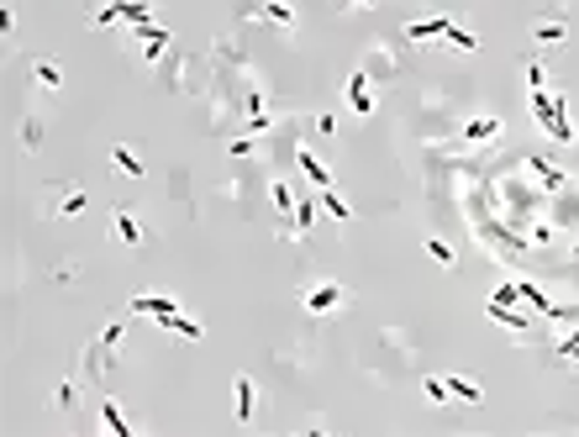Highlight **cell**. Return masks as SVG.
<instances>
[{
	"label": "cell",
	"mask_w": 579,
	"mask_h": 437,
	"mask_svg": "<svg viewBox=\"0 0 579 437\" xmlns=\"http://www.w3.org/2000/svg\"><path fill=\"white\" fill-rule=\"evenodd\" d=\"M158 85L169 95H206L211 90V53L201 59V53H180V48H169L163 63H158Z\"/></svg>",
	"instance_id": "1"
},
{
	"label": "cell",
	"mask_w": 579,
	"mask_h": 437,
	"mask_svg": "<svg viewBox=\"0 0 579 437\" xmlns=\"http://www.w3.org/2000/svg\"><path fill=\"white\" fill-rule=\"evenodd\" d=\"M122 343H126V327H122V321H106V327H100V338L90 343V353L79 358V379H85V385H106L111 358H122Z\"/></svg>",
	"instance_id": "2"
},
{
	"label": "cell",
	"mask_w": 579,
	"mask_h": 437,
	"mask_svg": "<svg viewBox=\"0 0 579 437\" xmlns=\"http://www.w3.org/2000/svg\"><path fill=\"white\" fill-rule=\"evenodd\" d=\"M411 69V48H396V42H369L364 48V74L374 79V85H390V79H400Z\"/></svg>",
	"instance_id": "3"
},
{
	"label": "cell",
	"mask_w": 579,
	"mask_h": 437,
	"mask_svg": "<svg viewBox=\"0 0 579 437\" xmlns=\"http://www.w3.org/2000/svg\"><path fill=\"white\" fill-rule=\"evenodd\" d=\"M85 190L79 185H63V180H42V217L48 221H79L85 211Z\"/></svg>",
	"instance_id": "4"
},
{
	"label": "cell",
	"mask_w": 579,
	"mask_h": 437,
	"mask_svg": "<svg viewBox=\"0 0 579 437\" xmlns=\"http://www.w3.org/2000/svg\"><path fill=\"white\" fill-rule=\"evenodd\" d=\"M238 16L269 32H295V0H238Z\"/></svg>",
	"instance_id": "5"
},
{
	"label": "cell",
	"mask_w": 579,
	"mask_h": 437,
	"mask_svg": "<svg viewBox=\"0 0 579 437\" xmlns=\"http://www.w3.org/2000/svg\"><path fill=\"white\" fill-rule=\"evenodd\" d=\"M301 306H305V316H337L348 306V290L337 280H311V284H301Z\"/></svg>",
	"instance_id": "6"
},
{
	"label": "cell",
	"mask_w": 579,
	"mask_h": 437,
	"mask_svg": "<svg viewBox=\"0 0 579 437\" xmlns=\"http://www.w3.org/2000/svg\"><path fill=\"white\" fill-rule=\"evenodd\" d=\"M532 42L537 48H564L569 42V5H548V16L532 22Z\"/></svg>",
	"instance_id": "7"
},
{
	"label": "cell",
	"mask_w": 579,
	"mask_h": 437,
	"mask_svg": "<svg viewBox=\"0 0 579 437\" xmlns=\"http://www.w3.org/2000/svg\"><path fill=\"white\" fill-rule=\"evenodd\" d=\"M316 217H322V200H295V211H290V221H279V237H290V243H301V237H311V227H316Z\"/></svg>",
	"instance_id": "8"
},
{
	"label": "cell",
	"mask_w": 579,
	"mask_h": 437,
	"mask_svg": "<svg viewBox=\"0 0 579 437\" xmlns=\"http://www.w3.org/2000/svg\"><path fill=\"white\" fill-rule=\"evenodd\" d=\"M111 237L126 243V248H143V243H148V232H143V221H137L132 206H117V211H111Z\"/></svg>",
	"instance_id": "9"
},
{
	"label": "cell",
	"mask_w": 579,
	"mask_h": 437,
	"mask_svg": "<svg viewBox=\"0 0 579 437\" xmlns=\"http://www.w3.org/2000/svg\"><path fill=\"white\" fill-rule=\"evenodd\" d=\"M485 316L490 321H500V327H511L517 338H532V332H537V316L517 311V306H495V301H485Z\"/></svg>",
	"instance_id": "10"
},
{
	"label": "cell",
	"mask_w": 579,
	"mask_h": 437,
	"mask_svg": "<svg viewBox=\"0 0 579 437\" xmlns=\"http://www.w3.org/2000/svg\"><path fill=\"white\" fill-rule=\"evenodd\" d=\"M253 411H258V385L247 375L232 379V416H238V427H247L253 422Z\"/></svg>",
	"instance_id": "11"
},
{
	"label": "cell",
	"mask_w": 579,
	"mask_h": 437,
	"mask_svg": "<svg viewBox=\"0 0 579 437\" xmlns=\"http://www.w3.org/2000/svg\"><path fill=\"white\" fill-rule=\"evenodd\" d=\"M348 106H353L359 116H369V111L379 106V95H374V79H369L364 69H353V74H348Z\"/></svg>",
	"instance_id": "12"
},
{
	"label": "cell",
	"mask_w": 579,
	"mask_h": 437,
	"mask_svg": "<svg viewBox=\"0 0 579 437\" xmlns=\"http://www.w3.org/2000/svg\"><path fill=\"white\" fill-rule=\"evenodd\" d=\"M500 137H506V122H500V116H469V122H463V143H474V148L500 143Z\"/></svg>",
	"instance_id": "13"
},
{
	"label": "cell",
	"mask_w": 579,
	"mask_h": 437,
	"mask_svg": "<svg viewBox=\"0 0 579 437\" xmlns=\"http://www.w3.org/2000/svg\"><path fill=\"white\" fill-rule=\"evenodd\" d=\"M295 169H301L305 180H311V190H332V169H327V163H322V158L311 153V148H295Z\"/></svg>",
	"instance_id": "14"
},
{
	"label": "cell",
	"mask_w": 579,
	"mask_h": 437,
	"mask_svg": "<svg viewBox=\"0 0 579 437\" xmlns=\"http://www.w3.org/2000/svg\"><path fill=\"white\" fill-rule=\"evenodd\" d=\"M132 311H137V316H158V327H163L169 316H180V301H174V295H137V301H132Z\"/></svg>",
	"instance_id": "15"
},
{
	"label": "cell",
	"mask_w": 579,
	"mask_h": 437,
	"mask_svg": "<svg viewBox=\"0 0 579 437\" xmlns=\"http://www.w3.org/2000/svg\"><path fill=\"white\" fill-rule=\"evenodd\" d=\"M448 32H453L448 16H427V22H411V27H406V42H443Z\"/></svg>",
	"instance_id": "16"
},
{
	"label": "cell",
	"mask_w": 579,
	"mask_h": 437,
	"mask_svg": "<svg viewBox=\"0 0 579 437\" xmlns=\"http://www.w3.org/2000/svg\"><path fill=\"white\" fill-rule=\"evenodd\" d=\"M79 385H85L79 375H63L59 379V390H53V411H59V416H74V411H79V401H85V395H79Z\"/></svg>",
	"instance_id": "17"
},
{
	"label": "cell",
	"mask_w": 579,
	"mask_h": 437,
	"mask_svg": "<svg viewBox=\"0 0 579 437\" xmlns=\"http://www.w3.org/2000/svg\"><path fill=\"white\" fill-rule=\"evenodd\" d=\"M111 169H117L122 180H148V169H143V158L132 153L126 143H117V148H111Z\"/></svg>",
	"instance_id": "18"
},
{
	"label": "cell",
	"mask_w": 579,
	"mask_h": 437,
	"mask_svg": "<svg viewBox=\"0 0 579 437\" xmlns=\"http://www.w3.org/2000/svg\"><path fill=\"white\" fill-rule=\"evenodd\" d=\"M100 422H106V432H111V437H132V432H137V427L126 422V411L117 406L111 395H100Z\"/></svg>",
	"instance_id": "19"
},
{
	"label": "cell",
	"mask_w": 579,
	"mask_h": 437,
	"mask_svg": "<svg viewBox=\"0 0 579 437\" xmlns=\"http://www.w3.org/2000/svg\"><path fill=\"white\" fill-rule=\"evenodd\" d=\"M548 353L558 358V364H569V369H579V321L569 327V332H558V338H553V348H548Z\"/></svg>",
	"instance_id": "20"
},
{
	"label": "cell",
	"mask_w": 579,
	"mask_h": 437,
	"mask_svg": "<svg viewBox=\"0 0 579 437\" xmlns=\"http://www.w3.org/2000/svg\"><path fill=\"white\" fill-rule=\"evenodd\" d=\"M379 343L390 348V353H400V358H416V338L406 327H379Z\"/></svg>",
	"instance_id": "21"
},
{
	"label": "cell",
	"mask_w": 579,
	"mask_h": 437,
	"mask_svg": "<svg viewBox=\"0 0 579 437\" xmlns=\"http://www.w3.org/2000/svg\"><path fill=\"white\" fill-rule=\"evenodd\" d=\"M448 390H453L463 406H480V401H485V385H480V379H469V375H448Z\"/></svg>",
	"instance_id": "22"
},
{
	"label": "cell",
	"mask_w": 579,
	"mask_h": 437,
	"mask_svg": "<svg viewBox=\"0 0 579 437\" xmlns=\"http://www.w3.org/2000/svg\"><path fill=\"white\" fill-rule=\"evenodd\" d=\"M32 79H37L48 95L63 90V74H59V63H53V59H32Z\"/></svg>",
	"instance_id": "23"
},
{
	"label": "cell",
	"mask_w": 579,
	"mask_h": 437,
	"mask_svg": "<svg viewBox=\"0 0 579 437\" xmlns=\"http://www.w3.org/2000/svg\"><path fill=\"white\" fill-rule=\"evenodd\" d=\"M163 327H169V332H174V338H184V343H201V338H206V327H201V321H195V316H169V321H163Z\"/></svg>",
	"instance_id": "24"
},
{
	"label": "cell",
	"mask_w": 579,
	"mask_h": 437,
	"mask_svg": "<svg viewBox=\"0 0 579 437\" xmlns=\"http://www.w3.org/2000/svg\"><path fill=\"white\" fill-rule=\"evenodd\" d=\"M169 195H174V206H180L184 217H195V200H190V174H184V169H174V174H169Z\"/></svg>",
	"instance_id": "25"
},
{
	"label": "cell",
	"mask_w": 579,
	"mask_h": 437,
	"mask_svg": "<svg viewBox=\"0 0 579 437\" xmlns=\"http://www.w3.org/2000/svg\"><path fill=\"white\" fill-rule=\"evenodd\" d=\"M42 137H48V122H42V116H22V148H27V153L42 148Z\"/></svg>",
	"instance_id": "26"
},
{
	"label": "cell",
	"mask_w": 579,
	"mask_h": 437,
	"mask_svg": "<svg viewBox=\"0 0 579 437\" xmlns=\"http://www.w3.org/2000/svg\"><path fill=\"white\" fill-rule=\"evenodd\" d=\"M269 200H275V211L285 221H290V211H295V190L285 185V180H269Z\"/></svg>",
	"instance_id": "27"
},
{
	"label": "cell",
	"mask_w": 579,
	"mask_h": 437,
	"mask_svg": "<svg viewBox=\"0 0 579 437\" xmlns=\"http://www.w3.org/2000/svg\"><path fill=\"white\" fill-rule=\"evenodd\" d=\"M422 390H427L432 406H448V401H453V390H448V375H427V379H422Z\"/></svg>",
	"instance_id": "28"
},
{
	"label": "cell",
	"mask_w": 579,
	"mask_h": 437,
	"mask_svg": "<svg viewBox=\"0 0 579 437\" xmlns=\"http://www.w3.org/2000/svg\"><path fill=\"white\" fill-rule=\"evenodd\" d=\"M427 253H432V264H437V269H458V253L448 248L443 237H427Z\"/></svg>",
	"instance_id": "29"
},
{
	"label": "cell",
	"mask_w": 579,
	"mask_h": 437,
	"mask_svg": "<svg viewBox=\"0 0 579 437\" xmlns=\"http://www.w3.org/2000/svg\"><path fill=\"white\" fill-rule=\"evenodd\" d=\"M322 206H327V217H332V221H348V217H353V211H348V200H342L337 190H322Z\"/></svg>",
	"instance_id": "30"
},
{
	"label": "cell",
	"mask_w": 579,
	"mask_h": 437,
	"mask_svg": "<svg viewBox=\"0 0 579 437\" xmlns=\"http://www.w3.org/2000/svg\"><path fill=\"white\" fill-rule=\"evenodd\" d=\"M490 301H495V306H521V290H517V280L495 284V290H490Z\"/></svg>",
	"instance_id": "31"
},
{
	"label": "cell",
	"mask_w": 579,
	"mask_h": 437,
	"mask_svg": "<svg viewBox=\"0 0 579 437\" xmlns=\"http://www.w3.org/2000/svg\"><path fill=\"white\" fill-rule=\"evenodd\" d=\"M443 42H448V48H458V53H474V48H480V37H474V32H463V27H453Z\"/></svg>",
	"instance_id": "32"
},
{
	"label": "cell",
	"mask_w": 579,
	"mask_h": 437,
	"mask_svg": "<svg viewBox=\"0 0 579 437\" xmlns=\"http://www.w3.org/2000/svg\"><path fill=\"white\" fill-rule=\"evenodd\" d=\"M537 85H548V69L543 59H527V90H537Z\"/></svg>",
	"instance_id": "33"
},
{
	"label": "cell",
	"mask_w": 579,
	"mask_h": 437,
	"mask_svg": "<svg viewBox=\"0 0 579 437\" xmlns=\"http://www.w3.org/2000/svg\"><path fill=\"white\" fill-rule=\"evenodd\" d=\"M337 11H364V5H374V0H332Z\"/></svg>",
	"instance_id": "34"
},
{
	"label": "cell",
	"mask_w": 579,
	"mask_h": 437,
	"mask_svg": "<svg viewBox=\"0 0 579 437\" xmlns=\"http://www.w3.org/2000/svg\"><path fill=\"white\" fill-rule=\"evenodd\" d=\"M569 264H574V274H579V237L569 243Z\"/></svg>",
	"instance_id": "35"
}]
</instances>
